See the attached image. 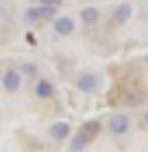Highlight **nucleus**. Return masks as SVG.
I'll return each instance as SVG.
<instances>
[{
    "mask_svg": "<svg viewBox=\"0 0 148 152\" xmlns=\"http://www.w3.org/2000/svg\"><path fill=\"white\" fill-rule=\"evenodd\" d=\"M108 128H110V132L114 136H122V134H126L130 130V120H128L126 114H114L110 118V122H108Z\"/></svg>",
    "mask_w": 148,
    "mask_h": 152,
    "instance_id": "1",
    "label": "nucleus"
},
{
    "mask_svg": "<svg viewBox=\"0 0 148 152\" xmlns=\"http://www.w3.org/2000/svg\"><path fill=\"white\" fill-rule=\"evenodd\" d=\"M21 81H23V75H21V71H16V69H8V71H4V75H2V87L6 91H10V94L21 89Z\"/></svg>",
    "mask_w": 148,
    "mask_h": 152,
    "instance_id": "2",
    "label": "nucleus"
},
{
    "mask_svg": "<svg viewBox=\"0 0 148 152\" xmlns=\"http://www.w3.org/2000/svg\"><path fill=\"white\" fill-rule=\"evenodd\" d=\"M100 130H102V124H100L97 120H89V122H85V124L79 128L77 136H81V138L85 140V144H89V142L100 134Z\"/></svg>",
    "mask_w": 148,
    "mask_h": 152,
    "instance_id": "3",
    "label": "nucleus"
},
{
    "mask_svg": "<svg viewBox=\"0 0 148 152\" xmlns=\"http://www.w3.org/2000/svg\"><path fill=\"white\" fill-rule=\"evenodd\" d=\"M77 87H79V91L83 94H93L95 89H97V75H93V73H81L79 77H77Z\"/></svg>",
    "mask_w": 148,
    "mask_h": 152,
    "instance_id": "4",
    "label": "nucleus"
},
{
    "mask_svg": "<svg viewBox=\"0 0 148 152\" xmlns=\"http://www.w3.org/2000/svg\"><path fill=\"white\" fill-rule=\"evenodd\" d=\"M69 134H71V126H69V122H55V124L49 128V136H51L53 140H57V142L67 140Z\"/></svg>",
    "mask_w": 148,
    "mask_h": 152,
    "instance_id": "5",
    "label": "nucleus"
},
{
    "mask_svg": "<svg viewBox=\"0 0 148 152\" xmlns=\"http://www.w3.org/2000/svg\"><path fill=\"white\" fill-rule=\"evenodd\" d=\"M55 16V8H47V6H41V8H29L26 10V20L29 23H37V20H49Z\"/></svg>",
    "mask_w": 148,
    "mask_h": 152,
    "instance_id": "6",
    "label": "nucleus"
},
{
    "mask_svg": "<svg viewBox=\"0 0 148 152\" xmlns=\"http://www.w3.org/2000/svg\"><path fill=\"white\" fill-rule=\"evenodd\" d=\"M53 28H55V33H57V35L67 37V35H71V33H73L75 23H73V18H71V16H59V18H55Z\"/></svg>",
    "mask_w": 148,
    "mask_h": 152,
    "instance_id": "7",
    "label": "nucleus"
},
{
    "mask_svg": "<svg viewBox=\"0 0 148 152\" xmlns=\"http://www.w3.org/2000/svg\"><path fill=\"white\" fill-rule=\"evenodd\" d=\"M53 83L49 81V79H39L37 85H34V95L39 97V99H51L53 97Z\"/></svg>",
    "mask_w": 148,
    "mask_h": 152,
    "instance_id": "8",
    "label": "nucleus"
},
{
    "mask_svg": "<svg viewBox=\"0 0 148 152\" xmlns=\"http://www.w3.org/2000/svg\"><path fill=\"white\" fill-rule=\"evenodd\" d=\"M130 16H132V6H130L128 2H122V4L114 10V18L120 24H126L128 20H130Z\"/></svg>",
    "mask_w": 148,
    "mask_h": 152,
    "instance_id": "9",
    "label": "nucleus"
},
{
    "mask_svg": "<svg viewBox=\"0 0 148 152\" xmlns=\"http://www.w3.org/2000/svg\"><path fill=\"white\" fill-rule=\"evenodd\" d=\"M81 20L85 24H95L100 20V10L95 8V6H85V8H81Z\"/></svg>",
    "mask_w": 148,
    "mask_h": 152,
    "instance_id": "10",
    "label": "nucleus"
},
{
    "mask_svg": "<svg viewBox=\"0 0 148 152\" xmlns=\"http://www.w3.org/2000/svg\"><path fill=\"white\" fill-rule=\"evenodd\" d=\"M142 99H144V95L140 94V91H136V89H128V91L124 94V102H126V104H130V105L142 104Z\"/></svg>",
    "mask_w": 148,
    "mask_h": 152,
    "instance_id": "11",
    "label": "nucleus"
},
{
    "mask_svg": "<svg viewBox=\"0 0 148 152\" xmlns=\"http://www.w3.org/2000/svg\"><path fill=\"white\" fill-rule=\"evenodd\" d=\"M41 2V6H47V8H55L57 10L59 6L63 4V0H39Z\"/></svg>",
    "mask_w": 148,
    "mask_h": 152,
    "instance_id": "12",
    "label": "nucleus"
},
{
    "mask_svg": "<svg viewBox=\"0 0 148 152\" xmlns=\"http://www.w3.org/2000/svg\"><path fill=\"white\" fill-rule=\"evenodd\" d=\"M85 146H87V144H85V140H83L81 136H75L73 142H71V148H73V150H81V148H85Z\"/></svg>",
    "mask_w": 148,
    "mask_h": 152,
    "instance_id": "13",
    "label": "nucleus"
},
{
    "mask_svg": "<svg viewBox=\"0 0 148 152\" xmlns=\"http://www.w3.org/2000/svg\"><path fill=\"white\" fill-rule=\"evenodd\" d=\"M23 71L26 75H34L37 73V65L34 63H23Z\"/></svg>",
    "mask_w": 148,
    "mask_h": 152,
    "instance_id": "14",
    "label": "nucleus"
},
{
    "mask_svg": "<svg viewBox=\"0 0 148 152\" xmlns=\"http://www.w3.org/2000/svg\"><path fill=\"white\" fill-rule=\"evenodd\" d=\"M144 120H146V124H148V110H146V114H144Z\"/></svg>",
    "mask_w": 148,
    "mask_h": 152,
    "instance_id": "15",
    "label": "nucleus"
}]
</instances>
